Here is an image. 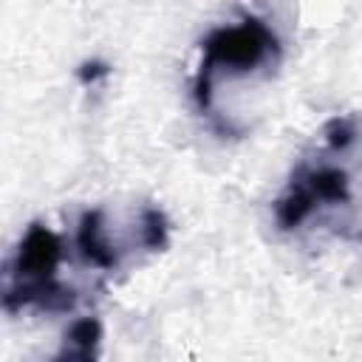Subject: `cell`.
Here are the masks:
<instances>
[{"label": "cell", "mask_w": 362, "mask_h": 362, "mask_svg": "<svg viewBox=\"0 0 362 362\" xmlns=\"http://www.w3.org/2000/svg\"><path fill=\"white\" fill-rule=\"evenodd\" d=\"M76 249H79L82 260L90 263L93 269H102V272L119 269L122 249L107 235V223H105L102 209H88L79 218V226H76Z\"/></svg>", "instance_id": "277c9868"}, {"label": "cell", "mask_w": 362, "mask_h": 362, "mask_svg": "<svg viewBox=\"0 0 362 362\" xmlns=\"http://www.w3.org/2000/svg\"><path fill=\"white\" fill-rule=\"evenodd\" d=\"M110 74V68L105 65V62H99V59H93V62H85V65H79V71H76V76H79V82H96V79H102V76H107Z\"/></svg>", "instance_id": "ba28073f"}, {"label": "cell", "mask_w": 362, "mask_h": 362, "mask_svg": "<svg viewBox=\"0 0 362 362\" xmlns=\"http://www.w3.org/2000/svg\"><path fill=\"white\" fill-rule=\"evenodd\" d=\"M283 45L272 25L260 17H246L238 25L212 28L201 40V62L192 79V99L198 110L218 122L215 113V88L226 79H240L257 71H269L280 62Z\"/></svg>", "instance_id": "6da1fadb"}, {"label": "cell", "mask_w": 362, "mask_h": 362, "mask_svg": "<svg viewBox=\"0 0 362 362\" xmlns=\"http://www.w3.org/2000/svg\"><path fill=\"white\" fill-rule=\"evenodd\" d=\"M99 345H102V322L96 317H82L76 322H71V328L65 331L62 348L57 354V359H96L99 356Z\"/></svg>", "instance_id": "5b68a950"}, {"label": "cell", "mask_w": 362, "mask_h": 362, "mask_svg": "<svg viewBox=\"0 0 362 362\" xmlns=\"http://www.w3.org/2000/svg\"><path fill=\"white\" fill-rule=\"evenodd\" d=\"M356 139V119L354 116H334L322 127V141L331 153H342Z\"/></svg>", "instance_id": "52a82bcc"}, {"label": "cell", "mask_w": 362, "mask_h": 362, "mask_svg": "<svg viewBox=\"0 0 362 362\" xmlns=\"http://www.w3.org/2000/svg\"><path fill=\"white\" fill-rule=\"evenodd\" d=\"M59 263H62L59 235L45 223H31L17 243L14 257L0 266V305L6 311L71 308L74 291L59 283Z\"/></svg>", "instance_id": "7a4b0ae2"}, {"label": "cell", "mask_w": 362, "mask_h": 362, "mask_svg": "<svg viewBox=\"0 0 362 362\" xmlns=\"http://www.w3.org/2000/svg\"><path fill=\"white\" fill-rule=\"evenodd\" d=\"M139 243L147 252H161L170 243V221L153 204L141 206V212H139Z\"/></svg>", "instance_id": "8992f818"}, {"label": "cell", "mask_w": 362, "mask_h": 362, "mask_svg": "<svg viewBox=\"0 0 362 362\" xmlns=\"http://www.w3.org/2000/svg\"><path fill=\"white\" fill-rule=\"evenodd\" d=\"M351 204V175L334 161H300L274 201V221L283 232L300 229L322 206Z\"/></svg>", "instance_id": "3957f363"}]
</instances>
